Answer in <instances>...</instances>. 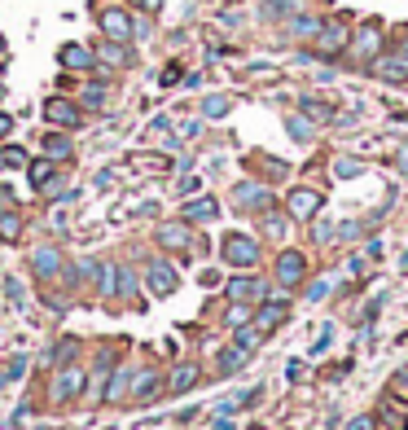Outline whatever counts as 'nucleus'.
I'll return each mask as SVG.
<instances>
[{
    "label": "nucleus",
    "mask_w": 408,
    "mask_h": 430,
    "mask_svg": "<svg viewBox=\"0 0 408 430\" xmlns=\"http://www.w3.org/2000/svg\"><path fill=\"white\" fill-rule=\"evenodd\" d=\"M382 79H391V83H400V79H408V57H387V62H378L374 66Z\"/></svg>",
    "instance_id": "nucleus-18"
},
{
    "label": "nucleus",
    "mask_w": 408,
    "mask_h": 430,
    "mask_svg": "<svg viewBox=\"0 0 408 430\" xmlns=\"http://www.w3.org/2000/svg\"><path fill=\"white\" fill-rule=\"evenodd\" d=\"M303 272H307V259L298 255V250H281V259H277V281L285 285V290H294V285L303 281Z\"/></svg>",
    "instance_id": "nucleus-5"
},
{
    "label": "nucleus",
    "mask_w": 408,
    "mask_h": 430,
    "mask_svg": "<svg viewBox=\"0 0 408 430\" xmlns=\"http://www.w3.org/2000/svg\"><path fill=\"white\" fill-rule=\"evenodd\" d=\"M320 27H325L320 18H290V35H298V40H312Z\"/></svg>",
    "instance_id": "nucleus-25"
},
{
    "label": "nucleus",
    "mask_w": 408,
    "mask_h": 430,
    "mask_svg": "<svg viewBox=\"0 0 408 430\" xmlns=\"http://www.w3.org/2000/svg\"><path fill=\"white\" fill-rule=\"evenodd\" d=\"M285 211H290L294 220H316L320 215V194L316 189H294V194L285 198Z\"/></svg>",
    "instance_id": "nucleus-4"
},
{
    "label": "nucleus",
    "mask_w": 408,
    "mask_h": 430,
    "mask_svg": "<svg viewBox=\"0 0 408 430\" xmlns=\"http://www.w3.org/2000/svg\"><path fill=\"white\" fill-rule=\"evenodd\" d=\"M5 163H9V167H27L31 158H27V150H18V145H9V150H5Z\"/></svg>",
    "instance_id": "nucleus-35"
},
{
    "label": "nucleus",
    "mask_w": 408,
    "mask_h": 430,
    "mask_svg": "<svg viewBox=\"0 0 408 430\" xmlns=\"http://www.w3.org/2000/svg\"><path fill=\"white\" fill-rule=\"evenodd\" d=\"M259 338H263V334H259L255 325H237V334H233V347H242V351H255V347H259Z\"/></svg>",
    "instance_id": "nucleus-24"
},
{
    "label": "nucleus",
    "mask_w": 408,
    "mask_h": 430,
    "mask_svg": "<svg viewBox=\"0 0 408 430\" xmlns=\"http://www.w3.org/2000/svg\"><path fill=\"white\" fill-rule=\"evenodd\" d=\"M0 167H5V154H0Z\"/></svg>",
    "instance_id": "nucleus-47"
},
{
    "label": "nucleus",
    "mask_w": 408,
    "mask_h": 430,
    "mask_svg": "<svg viewBox=\"0 0 408 430\" xmlns=\"http://www.w3.org/2000/svg\"><path fill=\"white\" fill-rule=\"evenodd\" d=\"M27 176H31L35 189H44V185L53 181V163H44V158H40V163H27Z\"/></svg>",
    "instance_id": "nucleus-27"
},
{
    "label": "nucleus",
    "mask_w": 408,
    "mask_h": 430,
    "mask_svg": "<svg viewBox=\"0 0 408 430\" xmlns=\"http://www.w3.org/2000/svg\"><path fill=\"white\" fill-rule=\"evenodd\" d=\"M172 83H180V66H167L163 70V88H172Z\"/></svg>",
    "instance_id": "nucleus-40"
},
{
    "label": "nucleus",
    "mask_w": 408,
    "mask_h": 430,
    "mask_svg": "<svg viewBox=\"0 0 408 430\" xmlns=\"http://www.w3.org/2000/svg\"><path fill=\"white\" fill-rule=\"evenodd\" d=\"M145 281H150V290H154V294H172L176 285H180L172 264H150V277H145Z\"/></svg>",
    "instance_id": "nucleus-12"
},
{
    "label": "nucleus",
    "mask_w": 408,
    "mask_h": 430,
    "mask_svg": "<svg viewBox=\"0 0 408 430\" xmlns=\"http://www.w3.org/2000/svg\"><path fill=\"white\" fill-rule=\"evenodd\" d=\"M263 233H268V237H285V215L263 211Z\"/></svg>",
    "instance_id": "nucleus-31"
},
{
    "label": "nucleus",
    "mask_w": 408,
    "mask_h": 430,
    "mask_svg": "<svg viewBox=\"0 0 408 430\" xmlns=\"http://www.w3.org/2000/svg\"><path fill=\"white\" fill-rule=\"evenodd\" d=\"M97 57H101V62H110V66H127V49L119 40H105L97 49Z\"/></svg>",
    "instance_id": "nucleus-23"
},
{
    "label": "nucleus",
    "mask_w": 408,
    "mask_h": 430,
    "mask_svg": "<svg viewBox=\"0 0 408 430\" xmlns=\"http://www.w3.org/2000/svg\"><path fill=\"white\" fill-rule=\"evenodd\" d=\"M382 49V31H378V22H365V27L356 31V40H351V53L360 57V62H369V57H378Z\"/></svg>",
    "instance_id": "nucleus-7"
},
{
    "label": "nucleus",
    "mask_w": 408,
    "mask_h": 430,
    "mask_svg": "<svg viewBox=\"0 0 408 430\" xmlns=\"http://www.w3.org/2000/svg\"><path fill=\"white\" fill-rule=\"evenodd\" d=\"M229 320H233V325H246V320H250V312H246V303H237V307H233V312H229Z\"/></svg>",
    "instance_id": "nucleus-39"
},
{
    "label": "nucleus",
    "mask_w": 408,
    "mask_h": 430,
    "mask_svg": "<svg viewBox=\"0 0 408 430\" xmlns=\"http://www.w3.org/2000/svg\"><path fill=\"white\" fill-rule=\"evenodd\" d=\"M57 62H62L66 70H92V62H97V53H92V49H83V44H62Z\"/></svg>",
    "instance_id": "nucleus-10"
},
{
    "label": "nucleus",
    "mask_w": 408,
    "mask_h": 430,
    "mask_svg": "<svg viewBox=\"0 0 408 430\" xmlns=\"http://www.w3.org/2000/svg\"><path fill=\"white\" fill-rule=\"evenodd\" d=\"M229 97H220V92H215V97H202V114H207V119H224V114H229Z\"/></svg>",
    "instance_id": "nucleus-28"
},
{
    "label": "nucleus",
    "mask_w": 408,
    "mask_h": 430,
    "mask_svg": "<svg viewBox=\"0 0 408 430\" xmlns=\"http://www.w3.org/2000/svg\"><path fill=\"white\" fill-rule=\"evenodd\" d=\"M189 387H198V365H176V373H172V382H167V391L185 396Z\"/></svg>",
    "instance_id": "nucleus-15"
},
{
    "label": "nucleus",
    "mask_w": 408,
    "mask_h": 430,
    "mask_svg": "<svg viewBox=\"0 0 408 430\" xmlns=\"http://www.w3.org/2000/svg\"><path fill=\"white\" fill-rule=\"evenodd\" d=\"M0 233H5V237H18V233H22V220H18L14 211H5V215H0Z\"/></svg>",
    "instance_id": "nucleus-33"
},
{
    "label": "nucleus",
    "mask_w": 408,
    "mask_h": 430,
    "mask_svg": "<svg viewBox=\"0 0 408 430\" xmlns=\"http://www.w3.org/2000/svg\"><path fill=\"white\" fill-rule=\"evenodd\" d=\"M347 430H378V422H374V417H356V422L347 426Z\"/></svg>",
    "instance_id": "nucleus-41"
},
{
    "label": "nucleus",
    "mask_w": 408,
    "mask_h": 430,
    "mask_svg": "<svg viewBox=\"0 0 408 430\" xmlns=\"http://www.w3.org/2000/svg\"><path fill=\"white\" fill-rule=\"evenodd\" d=\"M246 360H250V351L233 347V351H224V356H220V369H224V373H237V369H242Z\"/></svg>",
    "instance_id": "nucleus-29"
},
{
    "label": "nucleus",
    "mask_w": 408,
    "mask_h": 430,
    "mask_svg": "<svg viewBox=\"0 0 408 430\" xmlns=\"http://www.w3.org/2000/svg\"><path fill=\"white\" fill-rule=\"evenodd\" d=\"M44 119H49L53 127H75L79 123V105L66 101V97H49L44 101Z\"/></svg>",
    "instance_id": "nucleus-6"
},
{
    "label": "nucleus",
    "mask_w": 408,
    "mask_h": 430,
    "mask_svg": "<svg viewBox=\"0 0 408 430\" xmlns=\"http://www.w3.org/2000/svg\"><path fill=\"white\" fill-rule=\"evenodd\" d=\"M334 233H338L334 242H351V237H360V224H356V220H347V224H334Z\"/></svg>",
    "instance_id": "nucleus-34"
},
{
    "label": "nucleus",
    "mask_w": 408,
    "mask_h": 430,
    "mask_svg": "<svg viewBox=\"0 0 408 430\" xmlns=\"http://www.w3.org/2000/svg\"><path fill=\"white\" fill-rule=\"evenodd\" d=\"M132 290H136V277L127 268H119V294H132Z\"/></svg>",
    "instance_id": "nucleus-38"
},
{
    "label": "nucleus",
    "mask_w": 408,
    "mask_h": 430,
    "mask_svg": "<svg viewBox=\"0 0 408 430\" xmlns=\"http://www.w3.org/2000/svg\"><path fill=\"white\" fill-rule=\"evenodd\" d=\"M79 391H83V373L79 369H62L57 382H53V400H75Z\"/></svg>",
    "instance_id": "nucleus-11"
},
{
    "label": "nucleus",
    "mask_w": 408,
    "mask_h": 430,
    "mask_svg": "<svg viewBox=\"0 0 408 430\" xmlns=\"http://www.w3.org/2000/svg\"><path fill=\"white\" fill-rule=\"evenodd\" d=\"M220 250H224V259L237 264V268H246V264H255V259H259V242H255V237H246V233H229Z\"/></svg>",
    "instance_id": "nucleus-1"
},
{
    "label": "nucleus",
    "mask_w": 408,
    "mask_h": 430,
    "mask_svg": "<svg viewBox=\"0 0 408 430\" xmlns=\"http://www.w3.org/2000/svg\"><path fill=\"white\" fill-rule=\"evenodd\" d=\"M404 163H408V158H404Z\"/></svg>",
    "instance_id": "nucleus-49"
},
{
    "label": "nucleus",
    "mask_w": 408,
    "mask_h": 430,
    "mask_svg": "<svg viewBox=\"0 0 408 430\" xmlns=\"http://www.w3.org/2000/svg\"><path fill=\"white\" fill-rule=\"evenodd\" d=\"M101 35L105 40H119V44H127L132 35H136V27H132V18L123 14V9H101Z\"/></svg>",
    "instance_id": "nucleus-2"
},
{
    "label": "nucleus",
    "mask_w": 408,
    "mask_h": 430,
    "mask_svg": "<svg viewBox=\"0 0 408 430\" xmlns=\"http://www.w3.org/2000/svg\"><path fill=\"white\" fill-rule=\"evenodd\" d=\"M44 154H49V158H70V141L62 132H49L44 136Z\"/></svg>",
    "instance_id": "nucleus-26"
},
{
    "label": "nucleus",
    "mask_w": 408,
    "mask_h": 430,
    "mask_svg": "<svg viewBox=\"0 0 408 430\" xmlns=\"http://www.w3.org/2000/svg\"><path fill=\"white\" fill-rule=\"evenodd\" d=\"M329 172L338 176V181H356V176L365 172V163H360V158H334V163H329Z\"/></svg>",
    "instance_id": "nucleus-22"
},
{
    "label": "nucleus",
    "mask_w": 408,
    "mask_h": 430,
    "mask_svg": "<svg viewBox=\"0 0 408 430\" xmlns=\"http://www.w3.org/2000/svg\"><path fill=\"white\" fill-rule=\"evenodd\" d=\"M307 294H312V298H325V294H329V281H316V285H312Z\"/></svg>",
    "instance_id": "nucleus-42"
},
{
    "label": "nucleus",
    "mask_w": 408,
    "mask_h": 430,
    "mask_svg": "<svg viewBox=\"0 0 408 430\" xmlns=\"http://www.w3.org/2000/svg\"><path fill=\"white\" fill-rule=\"evenodd\" d=\"M101 101H105V88H97V83H92V88H83V105H92V110H97Z\"/></svg>",
    "instance_id": "nucleus-36"
},
{
    "label": "nucleus",
    "mask_w": 408,
    "mask_h": 430,
    "mask_svg": "<svg viewBox=\"0 0 408 430\" xmlns=\"http://www.w3.org/2000/svg\"><path fill=\"white\" fill-rule=\"evenodd\" d=\"M285 132H290L294 141H303V145H307V141L316 136V127H312V119H307V114H290V119H285Z\"/></svg>",
    "instance_id": "nucleus-20"
},
{
    "label": "nucleus",
    "mask_w": 408,
    "mask_h": 430,
    "mask_svg": "<svg viewBox=\"0 0 408 430\" xmlns=\"http://www.w3.org/2000/svg\"><path fill=\"white\" fill-rule=\"evenodd\" d=\"M0 53H5V40H0Z\"/></svg>",
    "instance_id": "nucleus-46"
},
{
    "label": "nucleus",
    "mask_w": 408,
    "mask_h": 430,
    "mask_svg": "<svg viewBox=\"0 0 408 430\" xmlns=\"http://www.w3.org/2000/svg\"><path fill=\"white\" fill-rule=\"evenodd\" d=\"M215 215H220L215 198H194V202H185V220H215Z\"/></svg>",
    "instance_id": "nucleus-16"
},
{
    "label": "nucleus",
    "mask_w": 408,
    "mask_h": 430,
    "mask_svg": "<svg viewBox=\"0 0 408 430\" xmlns=\"http://www.w3.org/2000/svg\"><path fill=\"white\" fill-rule=\"evenodd\" d=\"M31 268L40 272V277H53V272L62 268V255H57L53 246H40V250H35V255H31Z\"/></svg>",
    "instance_id": "nucleus-14"
},
{
    "label": "nucleus",
    "mask_w": 408,
    "mask_h": 430,
    "mask_svg": "<svg viewBox=\"0 0 408 430\" xmlns=\"http://www.w3.org/2000/svg\"><path fill=\"white\" fill-rule=\"evenodd\" d=\"M136 167H154V172H163V167H167V158H163V154H141V158H136Z\"/></svg>",
    "instance_id": "nucleus-37"
},
{
    "label": "nucleus",
    "mask_w": 408,
    "mask_h": 430,
    "mask_svg": "<svg viewBox=\"0 0 408 430\" xmlns=\"http://www.w3.org/2000/svg\"><path fill=\"white\" fill-rule=\"evenodd\" d=\"M159 391H163L159 373H136V382H132V396H136V400H154Z\"/></svg>",
    "instance_id": "nucleus-19"
},
{
    "label": "nucleus",
    "mask_w": 408,
    "mask_h": 430,
    "mask_svg": "<svg viewBox=\"0 0 408 430\" xmlns=\"http://www.w3.org/2000/svg\"><path fill=\"white\" fill-rule=\"evenodd\" d=\"M132 5H145V9H159L163 0H132Z\"/></svg>",
    "instance_id": "nucleus-44"
},
{
    "label": "nucleus",
    "mask_w": 408,
    "mask_h": 430,
    "mask_svg": "<svg viewBox=\"0 0 408 430\" xmlns=\"http://www.w3.org/2000/svg\"><path fill=\"white\" fill-rule=\"evenodd\" d=\"M400 53H404V57H408V31H404V35H400Z\"/></svg>",
    "instance_id": "nucleus-45"
},
{
    "label": "nucleus",
    "mask_w": 408,
    "mask_h": 430,
    "mask_svg": "<svg viewBox=\"0 0 408 430\" xmlns=\"http://www.w3.org/2000/svg\"><path fill=\"white\" fill-rule=\"evenodd\" d=\"M298 105H303V114H307V119H316V123H329V119H334V105H329V101H316V97H303V101H298Z\"/></svg>",
    "instance_id": "nucleus-21"
},
{
    "label": "nucleus",
    "mask_w": 408,
    "mask_h": 430,
    "mask_svg": "<svg viewBox=\"0 0 408 430\" xmlns=\"http://www.w3.org/2000/svg\"><path fill=\"white\" fill-rule=\"evenodd\" d=\"M159 242L180 250V246H189V229H185V224H159Z\"/></svg>",
    "instance_id": "nucleus-17"
},
{
    "label": "nucleus",
    "mask_w": 408,
    "mask_h": 430,
    "mask_svg": "<svg viewBox=\"0 0 408 430\" xmlns=\"http://www.w3.org/2000/svg\"><path fill=\"white\" fill-rule=\"evenodd\" d=\"M334 347V325H320V334H316V342H312V356H325Z\"/></svg>",
    "instance_id": "nucleus-32"
},
{
    "label": "nucleus",
    "mask_w": 408,
    "mask_h": 430,
    "mask_svg": "<svg viewBox=\"0 0 408 430\" xmlns=\"http://www.w3.org/2000/svg\"><path fill=\"white\" fill-rule=\"evenodd\" d=\"M9 132H14V119H9L5 110H0V136H9Z\"/></svg>",
    "instance_id": "nucleus-43"
},
{
    "label": "nucleus",
    "mask_w": 408,
    "mask_h": 430,
    "mask_svg": "<svg viewBox=\"0 0 408 430\" xmlns=\"http://www.w3.org/2000/svg\"><path fill=\"white\" fill-rule=\"evenodd\" d=\"M233 207H242V211H250V207H268V185H259V181L237 185V189H233Z\"/></svg>",
    "instance_id": "nucleus-9"
},
{
    "label": "nucleus",
    "mask_w": 408,
    "mask_h": 430,
    "mask_svg": "<svg viewBox=\"0 0 408 430\" xmlns=\"http://www.w3.org/2000/svg\"><path fill=\"white\" fill-rule=\"evenodd\" d=\"M382 422H387V430H408V413H400V409H391V404H382Z\"/></svg>",
    "instance_id": "nucleus-30"
},
{
    "label": "nucleus",
    "mask_w": 408,
    "mask_h": 430,
    "mask_svg": "<svg viewBox=\"0 0 408 430\" xmlns=\"http://www.w3.org/2000/svg\"><path fill=\"white\" fill-rule=\"evenodd\" d=\"M0 387H5V378H0Z\"/></svg>",
    "instance_id": "nucleus-48"
},
{
    "label": "nucleus",
    "mask_w": 408,
    "mask_h": 430,
    "mask_svg": "<svg viewBox=\"0 0 408 430\" xmlns=\"http://www.w3.org/2000/svg\"><path fill=\"white\" fill-rule=\"evenodd\" d=\"M285 316H290V303H285V298H281V303H268V307H263V312H259L255 320H250V325H255L259 334H268V329H277V325H281Z\"/></svg>",
    "instance_id": "nucleus-13"
},
{
    "label": "nucleus",
    "mask_w": 408,
    "mask_h": 430,
    "mask_svg": "<svg viewBox=\"0 0 408 430\" xmlns=\"http://www.w3.org/2000/svg\"><path fill=\"white\" fill-rule=\"evenodd\" d=\"M268 294V285H263V277H233L229 281V298L233 303H255V298Z\"/></svg>",
    "instance_id": "nucleus-8"
},
{
    "label": "nucleus",
    "mask_w": 408,
    "mask_h": 430,
    "mask_svg": "<svg viewBox=\"0 0 408 430\" xmlns=\"http://www.w3.org/2000/svg\"><path fill=\"white\" fill-rule=\"evenodd\" d=\"M347 44H351V35H347V27H343V22H325V27L316 31V53H320V57L343 53Z\"/></svg>",
    "instance_id": "nucleus-3"
}]
</instances>
